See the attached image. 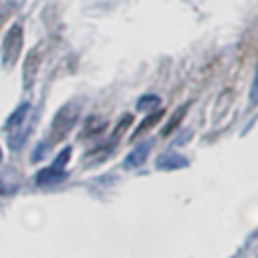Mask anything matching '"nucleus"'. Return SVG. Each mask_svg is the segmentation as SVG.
<instances>
[{"label":"nucleus","mask_w":258,"mask_h":258,"mask_svg":"<svg viewBox=\"0 0 258 258\" xmlns=\"http://www.w3.org/2000/svg\"><path fill=\"white\" fill-rule=\"evenodd\" d=\"M28 109H30V107H28V103H22V105H20V107H18V109H16V111H14V113L8 117V121H6V127L10 129V127H14V125H20V123L24 121V117H26Z\"/></svg>","instance_id":"obj_9"},{"label":"nucleus","mask_w":258,"mask_h":258,"mask_svg":"<svg viewBox=\"0 0 258 258\" xmlns=\"http://www.w3.org/2000/svg\"><path fill=\"white\" fill-rule=\"evenodd\" d=\"M22 44H24V32H22V26H20V24H12V26L8 28V32L4 34L2 48H0L2 64H4L6 69L14 67V62H16L18 56H20Z\"/></svg>","instance_id":"obj_2"},{"label":"nucleus","mask_w":258,"mask_h":258,"mask_svg":"<svg viewBox=\"0 0 258 258\" xmlns=\"http://www.w3.org/2000/svg\"><path fill=\"white\" fill-rule=\"evenodd\" d=\"M79 115H81V103H79V101H69L67 105H62V107L56 111V115H54V119H52V123H50V127H48L46 143H48V145L60 143V141L73 131L75 123L79 121Z\"/></svg>","instance_id":"obj_1"},{"label":"nucleus","mask_w":258,"mask_h":258,"mask_svg":"<svg viewBox=\"0 0 258 258\" xmlns=\"http://www.w3.org/2000/svg\"><path fill=\"white\" fill-rule=\"evenodd\" d=\"M185 165H187V159L177 153H163L157 157V169H177Z\"/></svg>","instance_id":"obj_6"},{"label":"nucleus","mask_w":258,"mask_h":258,"mask_svg":"<svg viewBox=\"0 0 258 258\" xmlns=\"http://www.w3.org/2000/svg\"><path fill=\"white\" fill-rule=\"evenodd\" d=\"M161 117H163V111H153L151 115H147L139 125H137V129L133 131V135H131V141H135L137 137H141L145 131H149L151 127H155L159 121H161Z\"/></svg>","instance_id":"obj_7"},{"label":"nucleus","mask_w":258,"mask_h":258,"mask_svg":"<svg viewBox=\"0 0 258 258\" xmlns=\"http://www.w3.org/2000/svg\"><path fill=\"white\" fill-rule=\"evenodd\" d=\"M187 103H183L179 109H175V113H173V117L169 119V123L163 127V135H169V133H173V129L183 121V117H185V113H187Z\"/></svg>","instance_id":"obj_8"},{"label":"nucleus","mask_w":258,"mask_h":258,"mask_svg":"<svg viewBox=\"0 0 258 258\" xmlns=\"http://www.w3.org/2000/svg\"><path fill=\"white\" fill-rule=\"evenodd\" d=\"M69 157H71V147L62 149V151L58 153V157H56L48 167H44V169H40V171L36 173V183L42 185V183L60 181V179L64 177V165H67Z\"/></svg>","instance_id":"obj_3"},{"label":"nucleus","mask_w":258,"mask_h":258,"mask_svg":"<svg viewBox=\"0 0 258 258\" xmlns=\"http://www.w3.org/2000/svg\"><path fill=\"white\" fill-rule=\"evenodd\" d=\"M40 58H42V52L40 48H34L28 52L26 60H24V69H22V81H24V87L30 89V85L34 83L36 79V73H38V67H40Z\"/></svg>","instance_id":"obj_4"},{"label":"nucleus","mask_w":258,"mask_h":258,"mask_svg":"<svg viewBox=\"0 0 258 258\" xmlns=\"http://www.w3.org/2000/svg\"><path fill=\"white\" fill-rule=\"evenodd\" d=\"M131 123H133V115H125V117L121 119V123L115 127V133H113V137H111V139H115V141H117V139H119V137L125 133V129H127Z\"/></svg>","instance_id":"obj_11"},{"label":"nucleus","mask_w":258,"mask_h":258,"mask_svg":"<svg viewBox=\"0 0 258 258\" xmlns=\"http://www.w3.org/2000/svg\"><path fill=\"white\" fill-rule=\"evenodd\" d=\"M0 161H2V149H0Z\"/></svg>","instance_id":"obj_12"},{"label":"nucleus","mask_w":258,"mask_h":258,"mask_svg":"<svg viewBox=\"0 0 258 258\" xmlns=\"http://www.w3.org/2000/svg\"><path fill=\"white\" fill-rule=\"evenodd\" d=\"M149 149H151V141H145V143H139L137 147H133V149L127 153V157H125V161H123V167L133 169V167L143 165L145 159H147V155H149Z\"/></svg>","instance_id":"obj_5"},{"label":"nucleus","mask_w":258,"mask_h":258,"mask_svg":"<svg viewBox=\"0 0 258 258\" xmlns=\"http://www.w3.org/2000/svg\"><path fill=\"white\" fill-rule=\"evenodd\" d=\"M159 105V97L157 95H143L139 101H137V109L139 111H147L151 107H157Z\"/></svg>","instance_id":"obj_10"}]
</instances>
